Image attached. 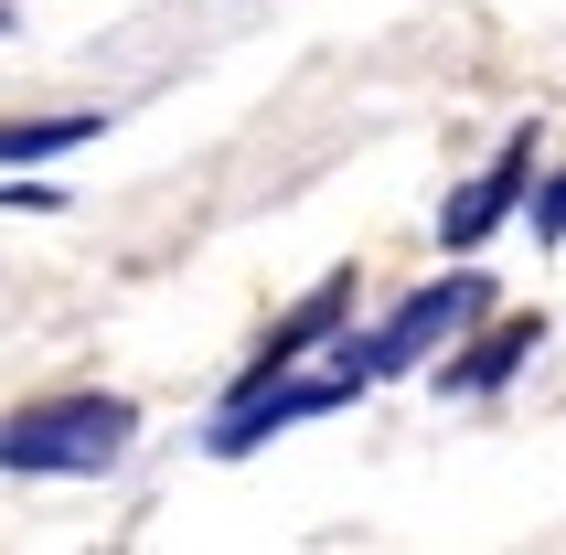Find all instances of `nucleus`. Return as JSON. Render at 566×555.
<instances>
[{
    "mask_svg": "<svg viewBox=\"0 0 566 555\" xmlns=\"http://www.w3.org/2000/svg\"><path fill=\"white\" fill-rule=\"evenodd\" d=\"M139 438L128 396H43L0 417V470H32V481H86Z\"/></svg>",
    "mask_w": 566,
    "mask_h": 555,
    "instance_id": "1",
    "label": "nucleus"
},
{
    "mask_svg": "<svg viewBox=\"0 0 566 555\" xmlns=\"http://www.w3.org/2000/svg\"><path fill=\"white\" fill-rule=\"evenodd\" d=\"M481 310H492V278H439V289H417L407 310H385L375 332L364 342H343V353H332V364L353 374V385H385V374H407V364H428V353H449V342L471 332Z\"/></svg>",
    "mask_w": 566,
    "mask_h": 555,
    "instance_id": "2",
    "label": "nucleus"
},
{
    "mask_svg": "<svg viewBox=\"0 0 566 555\" xmlns=\"http://www.w3.org/2000/svg\"><path fill=\"white\" fill-rule=\"evenodd\" d=\"M353 396H364V385H353L343 364H321L311 385H279V374H268V385H235V406L214 417V460H247L256 438L300 428V417H321V406H353Z\"/></svg>",
    "mask_w": 566,
    "mask_h": 555,
    "instance_id": "3",
    "label": "nucleus"
},
{
    "mask_svg": "<svg viewBox=\"0 0 566 555\" xmlns=\"http://www.w3.org/2000/svg\"><path fill=\"white\" fill-rule=\"evenodd\" d=\"M513 203H535V118H524L503 150H492V171H471V182L449 192L439 235H449V247H481V235H503V214H513Z\"/></svg>",
    "mask_w": 566,
    "mask_h": 555,
    "instance_id": "4",
    "label": "nucleus"
},
{
    "mask_svg": "<svg viewBox=\"0 0 566 555\" xmlns=\"http://www.w3.org/2000/svg\"><path fill=\"white\" fill-rule=\"evenodd\" d=\"M535 342H545V321H535V310H524V321H492L471 353H449V374H439V385H449V396H492L513 364H535Z\"/></svg>",
    "mask_w": 566,
    "mask_h": 555,
    "instance_id": "5",
    "label": "nucleus"
},
{
    "mask_svg": "<svg viewBox=\"0 0 566 555\" xmlns=\"http://www.w3.org/2000/svg\"><path fill=\"white\" fill-rule=\"evenodd\" d=\"M343 310H353V278H321V289H311V310H300L289 332H268V353L247 364V385H268V374H289L300 353H311V342H332V321H343Z\"/></svg>",
    "mask_w": 566,
    "mask_h": 555,
    "instance_id": "6",
    "label": "nucleus"
},
{
    "mask_svg": "<svg viewBox=\"0 0 566 555\" xmlns=\"http://www.w3.org/2000/svg\"><path fill=\"white\" fill-rule=\"evenodd\" d=\"M96 107H75V118H22V128H0V171L11 160H54V150H75V139H96Z\"/></svg>",
    "mask_w": 566,
    "mask_h": 555,
    "instance_id": "7",
    "label": "nucleus"
},
{
    "mask_svg": "<svg viewBox=\"0 0 566 555\" xmlns=\"http://www.w3.org/2000/svg\"><path fill=\"white\" fill-rule=\"evenodd\" d=\"M535 235H545V247H566V171H556V182H535Z\"/></svg>",
    "mask_w": 566,
    "mask_h": 555,
    "instance_id": "8",
    "label": "nucleus"
},
{
    "mask_svg": "<svg viewBox=\"0 0 566 555\" xmlns=\"http://www.w3.org/2000/svg\"><path fill=\"white\" fill-rule=\"evenodd\" d=\"M0 32H11V11H0Z\"/></svg>",
    "mask_w": 566,
    "mask_h": 555,
    "instance_id": "9",
    "label": "nucleus"
}]
</instances>
